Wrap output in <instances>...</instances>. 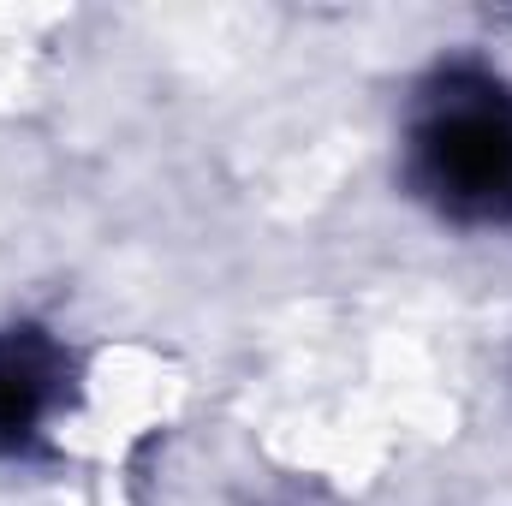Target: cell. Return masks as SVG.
I'll return each instance as SVG.
<instances>
[{
    "label": "cell",
    "instance_id": "cell-1",
    "mask_svg": "<svg viewBox=\"0 0 512 506\" xmlns=\"http://www.w3.org/2000/svg\"><path fill=\"white\" fill-rule=\"evenodd\" d=\"M417 197L471 227L512 221V90L489 72L453 66L423 96L405 131Z\"/></svg>",
    "mask_w": 512,
    "mask_h": 506
},
{
    "label": "cell",
    "instance_id": "cell-2",
    "mask_svg": "<svg viewBox=\"0 0 512 506\" xmlns=\"http://www.w3.org/2000/svg\"><path fill=\"white\" fill-rule=\"evenodd\" d=\"M60 399V346L36 328L0 334V453L24 447Z\"/></svg>",
    "mask_w": 512,
    "mask_h": 506
}]
</instances>
